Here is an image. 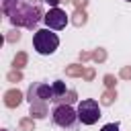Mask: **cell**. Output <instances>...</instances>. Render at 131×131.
<instances>
[{
	"mask_svg": "<svg viewBox=\"0 0 131 131\" xmlns=\"http://www.w3.org/2000/svg\"><path fill=\"white\" fill-rule=\"evenodd\" d=\"M2 12L18 29H35L45 18L41 0H2Z\"/></svg>",
	"mask_w": 131,
	"mask_h": 131,
	"instance_id": "obj_1",
	"label": "cell"
},
{
	"mask_svg": "<svg viewBox=\"0 0 131 131\" xmlns=\"http://www.w3.org/2000/svg\"><path fill=\"white\" fill-rule=\"evenodd\" d=\"M27 100L31 104V115L35 119H43L47 115V104L55 102V94L51 84L47 82H33L27 90Z\"/></svg>",
	"mask_w": 131,
	"mask_h": 131,
	"instance_id": "obj_2",
	"label": "cell"
},
{
	"mask_svg": "<svg viewBox=\"0 0 131 131\" xmlns=\"http://www.w3.org/2000/svg\"><path fill=\"white\" fill-rule=\"evenodd\" d=\"M51 121H53L55 127H61L66 131H76L78 125H80L78 111L72 104H66V102H59L51 108Z\"/></svg>",
	"mask_w": 131,
	"mask_h": 131,
	"instance_id": "obj_3",
	"label": "cell"
},
{
	"mask_svg": "<svg viewBox=\"0 0 131 131\" xmlns=\"http://www.w3.org/2000/svg\"><path fill=\"white\" fill-rule=\"evenodd\" d=\"M59 47V37L51 29H39L33 35V49L39 55H51Z\"/></svg>",
	"mask_w": 131,
	"mask_h": 131,
	"instance_id": "obj_4",
	"label": "cell"
},
{
	"mask_svg": "<svg viewBox=\"0 0 131 131\" xmlns=\"http://www.w3.org/2000/svg\"><path fill=\"white\" fill-rule=\"evenodd\" d=\"M78 117L82 125H94L100 119V104L94 98H84L78 102Z\"/></svg>",
	"mask_w": 131,
	"mask_h": 131,
	"instance_id": "obj_5",
	"label": "cell"
},
{
	"mask_svg": "<svg viewBox=\"0 0 131 131\" xmlns=\"http://www.w3.org/2000/svg\"><path fill=\"white\" fill-rule=\"evenodd\" d=\"M43 23H45L47 29H51V31H63L66 25H68V14H66V10H61L59 6H53V8H49V12H45Z\"/></svg>",
	"mask_w": 131,
	"mask_h": 131,
	"instance_id": "obj_6",
	"label": "cell"
},
{
	"mask_svg": "<svg viewBox=\"0 0 131 131\" xmlns=\"http://www.w3.org/2000/svg\"><path fill=\"white\" fill-rule=\"evenodd\" d=\"M51 88H53V94H55V102H59V100L66 96V92H68V86H66V82H61V80H55V82L51 84Z\"/></svg>",
	"mask_w": 131,
	"mask_h": 131,
	"instance_id": "obj_7",
	"label": "cell"
},
{
	"mask_svg": "<svg viewBox=\"0 0 131 131\" xmlns=\"http://www.w3.org/2000/svg\"><path fill=\"white\" fill-rule=\"evenodd\" d=\"M119 129H121V125H119V123H106L100 131H119Z\"/></svg>",
	"mask_w": 131,
	"mask_h": 131,
	"instance_id": "obj_8",
	"label": "cell"
},
{
	"mask_svg": "<svg viewBox=\"0 0 131 131\" xmlns=\"http://www.w3.org/2000/svg\"><path fill=\"white\" fill-rule=\"evenodd\" d=\"M47 2H51L53 6H57V0H47Z\"/></svg>",
	"mask_w": 131,
	"mask_h": 131,
	"instance_id": "obj_9",
	"label": "cell"
},
{
	"mask_svg": "<svg viewBox=\"0 0 131 131\" xmlns=\"http://www.w3.org/2000/svg\"><path fill=\"white\" fill-rule=\"evenodd\" d=\"M127 2H131V0H127Z\"/></svg>",
	"mask_w": 131,
	"mask_h": 131,
	"instance_id": "obj_10",
	"label": "cell"
},
{
	"mask_svg": "<svg viewBox=\"0 0 131 131\" xmlns=\"http://www.w3.org/2000/svg\"><path fill=\"white\" fill-rule=\"evenodd\" d=\"M4 131H6V129H4Z\"/></svg>",
	"mask_w": 131,
	"mask_h": 131,
	"instance_id": "obj_11",
	"label": "cell"
}]
</instances>
